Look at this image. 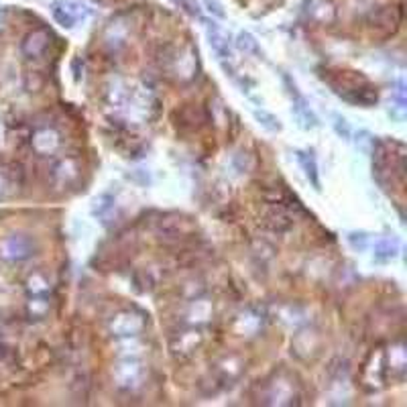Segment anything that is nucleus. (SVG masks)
I'll use <instances>...</instances> for the list:
<instances>
[{"label":"nucleus","mask_w":407,"mask_h":407,"mask_svg":"<svg viewBox=\"0 0 407 407\" xmlns=\"http://www.w3.org/2000/svg\"><path fill=\"white\" fill-rule=\"evenodd\" d=\"M330 84L338 96H342L344 100H349L352 104H360V106L369 108L379 102L377 90L369 84L367 78H363L354 72H340L338 82L330 80Z\"/></svg>","instance_id":"1"},{"label":"nucleus","mask_w":407,"mask_h":407,"mask_svg":"<svg viewBox=\"0 0 407 407\" xmlns=\"http://www.w3.org/2000/svg\"><path fill=\"white\" fill-rule=\"evenodd\" d=\"M51 15L56 23L61 25L63 29H74L80 23H86L88 19L94 15V10L78 0H56L51 2Z\"/></svg>","instance_id":"2"},{"label":"nucleus","mask_w":407,"mask_h":407,"mask_svg":"<svg viewBox=\"0 0 407 407\" xmlns=\"http://www.w3.org/2000/svg\"><path fill=\"white\" fill-rule=\"evenodd\" d=\"M37 253V242L29 234L13 233L0 240V259L8 263H21Z\"/></svg>","instance_id":"3"},{"label":"nucleus","mask_w":407,"mask_h":407,"mask_svg":"<svg viewBox=\"0 0 407 407\" xmlns=\"http://www.w3.org/2000/svg\"><path fill=\"white\" fill-rule=\"evenodd\" d=\"M204 27H206V35H208V43H210L212 51L216 53V58L220 61L222 69L226 72V76L234 78L233 49H231L229 35L222 31V27L216 21H204Z\"/></svg>","instance_id":"4"},{"label":"nucleus","mask_w":407,"mask_h":407,"mask_svg":"<svg viewBox=\"0 0 407 407\" xmlns=\"http://www.w3.org/2000/svg\"><path fill=\"white\" fill-rule=\"evenodd\" d=\"M115 385L122 391H137L145 383V367L137 358H122L113 371Z\"/></svg>","instance_id":"5"},{"label":"nucleus","mask_w":407,"mask_h":407,"mask_svg":"<svg viewBox=\"0 0 407 407\" xmlns=\"http://www.w3.org/2000/svg\"><path fill=\"white\" fill-rule=\"evenodd\" d=\"M145 316L137 310H122L108 320V332L115 338H135L145 330Z\"/></svg>","instance_id":"6"},{"label":"nucleus","mask_w":407,"mask_h":407,"mask_svg":"<svg viewBox=\"0 0 407 407\" xmlns=\"http://www.w3.org/2000/svg\"><path fill=\"white\" fill-rule=\"evenodd\" d=\"M263 404L267 406H293L297 404V387L288 375H277L267 383L263 393Z\"/></svg>","instance_id":"7"},{"label":"nucleus","mask_w":407,"mask_h":407,"mask_svg":"<svg viewBox=\"0 0 407 407\" xmlns=\"http://www.w3.org/2000/svg\"><path fill=\"white\" fill-rule=\"evenodd\" d=\"M204 342V334L200 326H185L169 340V350L175 358H190L194 356Z\"/></svg>","instance_id":"8"},{"label":"nucleus","mask_w":407,"mask_h":407,"mask_svg":"<svg viewBox=\"0 0 407 407\" xmlns=\"http://www.w3.org/2000/svg\"><path fill=\"white\" fill-rule=\"evenodd\" d=\"M80 177H82V161L78 157H72V155L61 157V159H58L53 163V167H51V179H53V183L58 188H63V190L76 185L80 181Z\"/></svg>","instance_id":"9"},{"label":"nucleus","mask_w":407,"mask_h":407,"mask_svg":"<svg viewBox=\"0 0 407 407\" xmlns=\"http://www.w3.org/2000/svg\"><path fill=\"white\" fill-rule=\"evenodd\" d=\"M63 145L61 135L53 126H41L31 135V149L39 157H56Z\"/></svg>","instance_id":"10"},{"label":"nucleus","mask_w":407,"mask_h":407,"mask_svg":"<svg viewBox=\"0 0 407 407\" xmlns=\"http://www.w3.org/2000/svg\"><path fill=\"white\" fill-rule=\"evenodd\" d=\"M283 82H285V86H288V92H290L291 100H293V115L295 118L299 120V124H301V128H316L320 122H318V117L314 115V110L310 108V104H308V100L304 98V94L297 90L295 86V82L291 80L288 74H283Z\"/></svg>","instance_id":"11"},{"label":"nucleus","mask_w":407,"mask_h":407,"mask_svg":"<svg viewBox=\"0 0 407 407\" xmlns=\"http://www.w3.org/2000/svg\"><path fill=\"white\" fill-rule=\"evenodd\" d=\"M244 360L238 354H226L222 356L216 365H214V377L218 381V385L226 387V385H234L238 379L244 373Z\"/></svg>","instance_id":"12"},{"label":"nucleus","mask_w":407,"mask_h":407,"mask_svg":"<svg viewBox=\"0 0 407 407\" xmlns=\"http://www.w3.org/2000/svg\"><path fill=\"white\" fill-rule=\"evenodd\" d=\"M263 314L257 308H247L242 310L233 322V332L242 338H253L263 330Z\"/></svg>","instance_id":"13"},{"label":"nucleus","mask_w":407,"mask_h":407,"mask_svg":"<svg viewBox=\"0 0 407 407\" xmlns=\"http://www.w3.org/2000/svg\"><path fill=\"white\" fill-rule=\"evenodd\" d=\"M196 67H198V58L192 47L179 49L177 53H174V58H169V69L181 82H190L196 74Z\"/></svg>","instance_id":"14"},{"label":"nucleus","mask_w":407,"mask_h":407,"mask_svg":"<svg viewBox=\"0 0 407 407\" xmlns=\"http://www.w3.org/2000/svg\"><path fill=\"white\" fill-rule=\"evenodd\" d=\"M304 13L312 23L320 27L332 25L336 21V6L332 0H308L304 6Z\"/></svg>","instance_id":"15"},{"label":"nucleus","mask_w":407,"mask_h":407,"mask_svg":"<svg viewBox=\"0 0 407 407\" xmlns=\"http://www.w3.org/2000/svg\"><path fill=\"white\" fill-rule=\"evenodd\" d=\"M49 43H51L49 31L35 29L25 35V39H23V43H21V51H23L25 58L39 59L45 51H47Z\"/></svg>","instance_id":"16"},{"label":"nucleus","mask_w":407,"mask_h":407,"mask_svg":"<svg viewBox=\"0 0 407 407\" xmlns=\"http://www.w3.org/2000/svg\"><path fill=\"white\" fill-rule=\"evenodd\" d=\"M212 314H214L212 301H208L202 295L194 297V299H190V306L183 314V324L185 326H202L212 318Z\"/></svg>","instance_id":"17"},{"label":"nucleus","mask_w":407,"mask_h":407,"mask_svg":"<svg viewBox=\"0 0 407 407\" xmlns=\"http://www.w3.org/2000/svg\"><path fill=\"white\" fill-rule=\"evenodd\" d=\"M385 373H387V367H385V352H371L365 369H363V381L371 385V389L381 387L383 381H385Z\"/></svg>","instance_id":"18"},{"label":"nucleus","mask_w":407,"mask_h":407,"mask_svg":"<svg viewBox=\"0 0 407 407\" xmlns=\"http://www.w3.org/2000/svg\"><path fill=\"white\" fill-rule=\"evenodd\" d=\"M263 226L275 234H283L293 226V216L285 208H271L263 214Z\"/></svg>","instance_id":"19"},{"label":"nucleus","mask_w":407,"mask_h":407,"mask_svg":"<svg viewBox=\"0 0 407 407\" xmlns=\"http://www.w3.org/2000/svg\"><path fill=\"white\" fill-rule=\"evenodd\" d=\"M299 336L306 340V344H304L301 340L295 338V340L291 342V352H293L297 358H301V360H308V358L316 356L322 344L320 334L314 332V330H304V332H299Z\"/></svg>","instance_id":"20"},{"label":"nucleus","mask_w":407,"mask_h":407,"mask_svg":"<svg viewBox=\"0 0 407 407\" xmlns=\"http://www.w3.org/2000/svg\"><path fill=\"white\" fill-rule=\"evenodd\" d=\"M385 367H387V371H391V375H395L397 379L406 377L407 352L404 342H395V344H391L387 349V352H385Z\"/></svg>","instance_id":"21"},{"label":"nucleus","mask_w":407,"mask_h":407,"mask_svg":"<svg viewBox=\"0 0 407 407\" xmlns=\"http://www.w3.org/2000/svg\"><path fill=\"white\" fill-rule=\"evenodd\" d=\"M23 183V172L21 167H0V200H6L19 192Z\"/></svg>","instance_id":"22"},{"label":"nucleus","mask_w":407,"mask_h":407,"mask_svg":"<svg viewBox=\"0 0 407 407\" xmlns=\"http://www.w3.org/2000/svg\"><path fill=\"white\" fill-rule=\"evenodd\" d=\"M295 155H297V161H299V165H301L304 174H306V177H308V181L314 185V190H316V192H320L322 190L320 172H318V161H316L314 151H295Z\"/></svg>","instance_id":"23"},{"label":"nucleus","mask_w":407,"mask_h":407,"mask_svg":"<svg viewBox=\"0 0 407 407\" xmlns=\"http://www.w3.org/2000/svg\"><path fill=\"white\" fill-rule=\"evenodd\" d=\"M399 255V240L395 236H383L373 247V257L379 263L393 261Z\"/></svg>","instance_id":"24"},{"label":"nucleus","mask_w":407,"mask_h":407,"mask_svg":"<svg viewBox=\"0 0 407 407\" xmlns=\"http://www.w3.org/2000/svg\"><path fill=\"white\" fill-rule=\"evenodd\" d=\"M27 291H29V297L49 295V291H51L49 277L45 273H41V271H35L33 275H29V279H27Z\"/></svg>","instance_id":"25"},{"label":"nucleus","mask_w":407,"mask_h":407,"mask_svg":"<svg viewBox=\"0 0 407 407\" xmlns=\"http://www.w3.org/2000/svg\"><path fill=\"white\" fill-rule=\"evenodd\" d=\"M236 49L238 51H242V53H247V56H263L261 47H259V41L249 33V31H240L238 35H236Z\"/></svg>","instance_id":"26"},{"label":"nucleus","mask_w":407,"mask_h":407,"mask_svg":"<svg viewBox=\"0 0 407 407\" xmlns=\"http://www.w3.org/2000/svg\"><path fill=\"white\" fill-rule=\"evenodd\" d=\"M253 117L269 133H279L283 128L279 118L275 117V115H271V113H267V110H263V108H253Z\"/></svg>","instance_id":"27"},{"label":"nucleus","mask_w":407,"mask_h":407,"mask_svg":"<svg viewBox=\"0 0 407 407\" xmlns=\"http://www.w3.org/2000/svg\"><path fill=\"white\" fill-rule=\"evenodd\" d=\"M27 310H29L31 318H35V320L45 318V316H47V312H49V299H47V295H37V297H31L29 304H27Z\"/></svg>","instance_id":"28"},{"label":"nucleus","mask_w":407,"mask_h":407,"mask_svg":"<svg viewBox=\"0 0 407 407\" xmlns=\"http://www.w3.org/2000/svg\"><path fill=\"white\" fill-rule=\"evenodd\" d=\"M113 208H115V198H110L108 194H102L94 200V214L100 218H106V214L113 212Z\"/></svg>","instance_id":"29"},{"label":"nucleus","mask_w":407,"mask_h":407,"mask_svg":"<svg viewBox=\"0 0 407 407\" xmlns=\"http://www.w3.org/2000/svg\"><path fill=\"white\" fill-rule=\"evenodd\" d=\"M347 240H349V244L354 249V251H358V253H363V251H367V247H369V234L363 233V231H352L347 236Z\"/></svg>","instance_id":"30"},{"label":"nucleus","mask_w":407,"mask_h":407,"mask_svg":"<svg viewBox=\"0 0 407 407\" xmlns=\"http://www.w3.org/2000/svg\"><path fill=\"white\" fill-rule=\"evenodd\" d=\"M204 8L212 15V17H216V19H226V10H224V6L218 2V0H202Z\"/></svg>","instance_id":"31"},{"label":"nucleus","mask_w":407,"mask_h":407,"mask_svg":"<svg viewBox=\"0 0 407 407\" xmlns=\"http://www.w3.org/2000/svg\"><path fill=\"white\" fill-rule=\"evenodd\" d=\"M233 163H234V165H236V167H238V172H240V174H242V172L247 174V172H249V169L253 167V161H251V155H247V153H242V151L234 155Z\"/></svg>","instance_id":"32"},{"label":"nucleus","mask_w":407,"mask_h":407,"mask_svg":"<svg viewBox=\"0 0 407 407\" xmlns=\"http://www.w3.org/2000/svg\"><path fill=\"white\" fill-rule=\"evenodd\" d=\"M334 131L342 137V139H350V126L349 122H347V118H342L340 115H334Z\"/></svg>","instance_id":"33"},{"label":"nucleus","mask_w":407,"mask_h":407,"mask_svg":"<svg viewBox=\"0 0 407 407\" xmlns=\"http://www.w3.org/2000/svg\"><path fill=\"white\" fill-rule=\"evenodd\" d=\"M10 356H13L10 349H8V347H4V344H0V365H4Z\"/></svg>","instance_id":"34"},{"label":"nucleus","mask_w":407,"mask_h":407,"mask_svg":"<svg viewBox=\"0 0 407 407\" xmlns=\"http://www.w3.org/2000/svg\"><path fill=\"white\" fill-rule=\"evenodd\" d=\"M4 25H6V13L0 8V31L4 29Z\"/></svg>","instance_id":"35"}]
</instances>
